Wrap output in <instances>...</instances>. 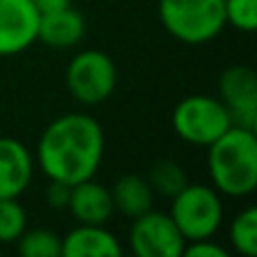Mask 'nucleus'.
I'll list each match as a JSON object with an SVG mask.
<instances>
[{"label": "nucleus", "mask_w": 257, "mask_h": 257, "mask_svg": "<svg viewBox=\"0 0 257 257\" xmlns=\"http://www.w3.org/2000/svg\"><path fill=\"white\" fill-rule=\"evenodd\" d=\"M104 128L88 113H66L43 128L36 145L41 172L68 185L95 178L104 160Z\"/></svg>", "instance_id": "obj_1"}, {"label": "nucleus", "mask_w": 257, "mask_h": 257, "mask_svg": "<svg viewBox=\"0 0 257 257\" xmlns=\"http://www.w3.org/2000/svg\"><path fill=\"white\" fill-rule=\"evenodd\" d=\"M208 149V174L221 196L246 199L257 187V136L232 124Z\"/></svg>", "instance_id": "obj_2"}, {"label": "nucleus", "mask_w": 257, "mask_h": 257, "mask_svg": "<svg viewBox=\"0 0 257 257\" xmlns=\"http://www.w3.org/2000/svg\"><path fill=\"white\" fill-rule=\"evenodd\" d=\"M158 18L172 39L205 45L226 27L223 0H158Z\"/></svg>", "instance_id": "obj_3"}, {"label": "nucleus", "mask_w": 257, "mask_h": 257, "mask_svg": "<svg viewBox=\"0 0 257 257\" xmlns=\"http://www.w3.org/2000/svg\"><path fill=\"white\" fill-rule=\"evenodd\" d=\"M169 217L185 241L214 237L223 221L221 194L212 185L187 183L176 196H172Z\"/></svg>", "instance_id": "obj_4"}, {"label": "nucleus", "mask_w": 257, "mask_h": 257, "mask_svg": "<svg viewBox=\"0 0 257 257\" xmlns=\"http://www.w3.org/2000/svg\"><path fill=\"white\" fill-rule=\"evenodd\" d=\"M230 126L228 108L212 95H187L172 111L174 133L192 147H210Z\"/></svg>", "instance_id": "obj_5"}, {"label": "nucleus", "mask_w": 257, "mask_h": 257, "mask_svg": "<svg viewBox=\"0 0 257 257\" xmlns=\"http://www.w3.org/2000/svg\"><path fill=\"white\" fill-rule=\"evenodd\" d=\"M117 86L115 61L104 50H81L66 68V88L84 106L104 104Z\"/></svg>", "instance_id": "obj_6"}, {"label": "nucleus", "mask_w": 257, "mask_h": 257, "mask_svg": "<svg viewBox=\"0 0 257 257\" xmlns=\"http://www.w3.org/2000/svg\"><path fill=\"white\" fill-rule=\"evenodd\" d=\"M128 246L138 257H181L185 239L169 212L165 214L151 208L149 212L131 219Z\"/></svg>", "instance_id": "obj_7"}, {"label": "nucleus", "mask_w": 257, "mask_h": 257, "mask_svg": "<svg viewBox=\"0 0 257 257\" xmlns=\"http://www.w3.org/2000/svg\"><path fill=\"white\" fill-rule=\"evenodd\" d=\"M219 99L230 113L232 124L257 126V75L248 66H230L219 75Z\"/></svg>", "instance_id": "obj_8"}, {"label": "nucleus", "mask_w": 257, "mask_h": 257, "mask_svg": "<svg viewBox=\"0 0 257 257\" xmlns=\"http://www.w3.org/2000/svg\"><path fill=\"white\" fill-rule=\"evenodd\" d=\"M39 18L32 0H0V57H14L39 43Z\"/></svg>", "instance_id": "obj_9"}, {"label": "nucleus", "mask_w": 257, "mask_h": 257, "mask_svg": "<svg viewBox=\"0 0 257 257\" xmlns=\"http://www.w3.org/2000/svg\"><path fill=\"white\" fill-rule=\"evenodd\" d=\"M34 176V156L16 138H0V199H18Z\"/></svg>", "instance_id": "obj_10"}, {"label": "nucleus", "mask_w": 257, "mask_h": 257, "mask_svg": "<svg viewBox=\"0 0 257 257\" xmlns=\"http://www.w3.org/2000/svg\"><path fill=\"white\" fill-rule=\"evenodd\" d=\"M66 210L77 219V223L106 226L111 221V217L115 214L111 187L97 183L95 178L75 183L70 190V201H68Z\"/></svg>", "instance_id": "obj_11"}, {"label": "nucleus", "mask_w": 257, "mask_h": 257, "mask_svg": "<svg viewBox=\"0 0 257 257\" xmlns=\"http://www.w3.org/2000/svg\"><path fill=\"white\" fill-rule=\"evenodd\" d=\"M120 239L106 226L77 223L66 237H61L63 257H122Z\"/></svg>", "instance_id": "obj_12"}, {"label": "nucleus", "mask_w": 257, "mask_h": 257, "mask_svg": "<svg viewBox=\"0 0 257 257\" xmlns=\"http://www.w3.org/2000/svg\"><path fill=\"white\" fill-rule=\"evenodd\" d=\"M86 34V18L81 12H77L72 5L54 12H45L39 18V36L43 45L54 50H68L81 43Z\"/></svg>", "instance_id": "obj_13"}, {"label": "nucleus", "mask_w": 257, "mask_h": 257, "mask_svg": "<svg viewBox=\"0 0 257 257\" xmlns=\"http://www.w3.org/2000/svg\"><path fill=\"white\" fill-rule=\"evenodd\" d=\"M113 208L126 219H136L154 208V190L140 174H122L111 187Z\"/></svg>", "instance_id": "obj_14"}, {"label": "nucleus", "mask_w": 257, "mask_h": 257, "mask_svg": "<svg viewBox=\"0 0 257 257\" xmlns=\"http://www.w3.org/2000/svg\"><path fill=\"white\" fill-rule=\"evenodd\" d=\"M145 178H147V183L151 185L154 194L165 196V199L176 196L178 192L190 183L187 172L183 169V165L176 163V160H169V158L156 160V163L149 167V174H147Z\"/></svg>", "instance_id": "obj_15"}, {"label": "nucleus", "mask_w": 257, "mask_h": 257, "mask_svg": "<svg viewBox=\"0 0 257 257\" xmlns=\"http://www.w3.org/2000/svg\"><path fill=\"white\" fill-rule=\"evenodd\" d=\"M228 241L232 250L244 257L257 255V210L253 205L244 208L239 214H235L228 226Z\"/></svg>", "instance_id": "obj_16"}, {"label": "nucleus", "mask_w": 257, "mask_h": 257, "mask_svg": "<svg viewBox=\"0 0 257 257\" xmlns=\"http://www.w3.org/2000/svg\"><path fill=\"white\" fill-rule=\"evenodd\" d=\"M16 250L23 257H59L61 255V237L50 228L25 230L16 241Z\"/></svg>", "instance_id": "obj_17"}, {"label": "nucleus", "mask_w": 257, "mask_h": 257, "mask_svg": "<svg viewBox=\"0 0 257 257\" xmlns=\"http://www.w3.org/2000/svg\"><path fill=\"white\" fill-rule=\"evenodd\" d=\"M27 230V212L18 199H0V246L14 244Z\"/></svg>", "instance_id": "obj_18"}, {"label": "nucleus", "mask_w": 257, "mask_h": 257, "mask_svg": "<svg viewBox=\"0 0 257 257\" xmlns=\"http://www.w3.org/2000/svg\"><path fill=\"white\" fill-rule=\"evenodd\" d=\"M223 16L226 25L250 34L257 30V0H223Z\"/></svg>", "instance_id": "obj_19"}, {"label": "nucleus", "mask_w": 257, "mask_h": 257, "mask_svg": "<svg viewBox=\"0 0 257 257\" xmlns=\"http://www.w3.org/2000/svg\"><path fill=\"white\" fill-rule=\"evenodd\" d=\"M183 255H187V257H228L230 253H228L221 244H217L212 237H208V239L185 241Z\"/></svg>", "instance_id": "obj_20"}, {"label": "nucleus", "mask_w": 257, "mask_h": 257, "mask_svg": "<svg viewBox=\"0 0 257 257\" xmlns=\"http://www.w3.org/2000/svg\"><path fill=\"white\" fill-rule=\"evenodd\" d=\"M70 190L72 185L63 181H50L48 190H45V201L52 210H66L68 201H70Z\"/></svg>", "instance_id": "obj_21"}, {"label": "nucleus", "mask_w": 257, "mask_h": 257, "mask_svg": "<svg viewBox=\"0 0 257 257\" xmlns=\"http://www.w3.org/2000/svg\"><path fill=\"white\" fill-rule=\"evenodd\" d=\"M39 14H45V12H54V9H61V7H68L72 5V0H32Z\"/></svg>", "instance_id": "obj_22"}, {"label": "nucleus", "mask_w": 257, "mask_h": 257, "mask_svg": "<svg viewBox=\"0 0 257 257\" xmlns=\"http://www.w3.org/2000/svg\"><path fill=\"white\" fill-rule=\"evenodd\" d=\"M0 248H3V246H0Z\"/></svg>", "instance_id": "obj_23"}]
</instances>
